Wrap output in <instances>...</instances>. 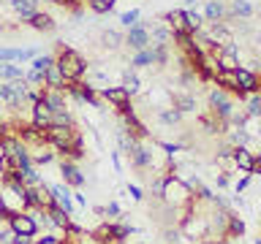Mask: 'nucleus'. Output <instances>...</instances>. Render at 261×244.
Wrapping results in <instances>:
<instances>
[{
  "label": "nucleus",
  "mask_w": 261,
  "mask_h": 244,
  "mask_svg": "<svg viewBox=\"0 0 261 244\" xmlns=\"http://www.w3.org/2000/svg\"><path fill=\"white\" fill-rule=\"evenodd\" d=\"M55 65L63 71V76H65V84H68V81H79L82 76H85V71H87V63H85V57H82L79 52H73V49H63V52L57 54Z\"/></svg>",
  "instance_id": "1"
},
{
  "label": "nucleus",
  "mask_w": 261,
  "mask_h": 244,
  "mask_svg": "<svg viewBox=\"0 0 261 244\" xmlns=\"http://www.w3.org/2000/svg\"><path fill=\"white\" fill-rule=\"evenodd\" d=\"M125 44H128L130 49H136V52H139V49H150V30H147L142 22L134 24V27H128Z\"/></svg>",
  "instance_id": "2"
},
{
  "label": "nucleus",
  "mask_w": 261,
  "mask_h": 244,
  "mask_svg": "<svg viewBox=\"0 0 261 244\" xmlns=\"http://www.w3.org/2000/svg\"><path fill=\"white\" fill-rule=\"evenodd\" d=\"M33 125L36 128H49L52 125V106L44 101V95L33 103Z\"/></svg>",
  "instance_id": "3"
},
{
  "label": "nucleus",
  "mask_w": 261,
  "mask_h": 244,
  "mask_svg": "<svg viewBox=\"0 0 261 244\" xmlns=\"http://www.w3.org/2000/svg\"><path fill=\"white\" fill-rule=\"evenodd\" d=\"M210 103L215 106V111H218V117L220 119H228L231 117V101H228V95H226V89H212L210 93Z\"/></svg>",
  "instance_id": "4"
},
{
  "label": "nucleus",
  "mask_w": 261,
  "mask_h": 244,
  "mask_svg": "<svg viewBox=\"0 0 261 244\" xmlns=\"http://www.w3.org/2000/svg\"><path fill=\"white\" fill-rule=\"evenodd\" d=\"M36 220H33L30 215H24V211H19V215H11V231L19 233V236H33L36 233Z\"/></svg>",
  "instance_id": "5"
},
{
  "label": "nucleus",
  "mask_w": 261,
  "mask_h": 244,
  "mask_svg": "<svg viewBox=\"0 0 261 244\" xmlns=\"http://www.w3.org/2000/svg\"><path fill=\"white\" fill-rule=\"evenodd\" d=\"M163 198H166L169 203H182L188 198V187L179 185L177 179H169V182H163Z\"/></svg>",
  "instance_id": "6"
},
{
  "label": "nucleus",
  "mask_w": 261,
  "mask_h": 244,
  "mask_svg": "<svg viewBox=\"0 0 261 244\" xmlns=\"http://www.w3.org/2000/svg\"><path fill=\"white\" fill-rule=\"evenodd\" d=\"M237 87L242 89V93H258V76L248 68H237Z\"/></svg>",
  "instance_id": "7"
},
{
  "label": "nucleus",
  "mask_w": 261,
  "mask_h": 244,
  "mask_svg": "<svg viewBox=\"0 0 261 244\" xmlns=\"http://www.w3.org/2000/svg\"><path fill=\"white\" fill-rule=\"evenodd\" d=\"M103 98L109 103H114L117 109H128V103H130V95L125 93V87H103Z\"/></svg>",
  "instance_id": "8"
},
{
  "label": "nucleus",
  "mask_w": 261,
  "mask_h": 244,
  "mask_svg": "<svg viewBox=\"0 0 261 244\" xmlns=\"http://www.w3.org/2000/svg\"><path fill=\"white\" fill-rule=\"evenodd\" d=\"M8 3H11V8L22 16V22H28L30 16L38 11V0H8Z\"/></svg>",
  "instance_id": "9"
},
{
  "label": "nucleus",
  "mask_w": 261,
  "mask_h": 244,
  "mask_svg": "<svg viewBox=\"0 0 261 244\" xmlns=\"http://www.w3.org/2000/svg\"><path fill=\"white\" fill-rule=\"evenodd\" d=\"M38 57L33 49H0V63H16V60H30Z\"/></svg>",
  "instance_id": "10"
},
{
  "label": "nucleus",
  "mask_w": 261,
  "mask_h": 244,
  "mask_svg": "<svg viewBox=\"0 0 261 244\" xmlns=\"http://www.w3.org/2000/svg\"><path fill=\"white\" fill-rule=\"evenodd\" d=\"M44 84L49 89H65V76L57 65H49V71L44 73Z\"/></svg>",
  "instance_id": "11"
},
{
  "label": "nucleus",
  "mask_w": 261,
  "mask_h": 244,
  "mask_svg": "<svg viewBox=\"0 0 261 244\" xmlns=\"http://www.w3.org/2000/svg\"><path fill=\"white\" fill-rule=\"evenodd\" d=\"M163 19L169 22L171 33H188V24H185V11H182V8H177V11L163 14Z\"/></svg>",
  "instance_id": "12"
},
{
  "label": "nucleus",
  "mask_w": 261,
  "mask_h": 244,
  "mask_svg": "<svg viewBox=\"0 0 261 244\" xmlns=\"http://www.w3.org/2000/svg\"><path fill=\"white\" fill-rule=\"evenodd\" d=\"M234 166L242 168V171H253L256 163H253V155L245 149V146H240V149H234Z\"/></svg>",
  "instance_id": "13"
},
{
  "label": "nucleus",
  "mask_w": 261,
  "mask_h": 244,
  "mask_svg": "<svg viewBox=\"0 0 261 244\" xmlns=\"http://www.w3.org/2000/svg\"><path fill=\"white\" fill-rule=\"evenodd\" d=\"M215 81H218V87L240 93V87H237V73H234V71H215Z\"/></svg>",
  "instance_id": "14"
},
{
  "label": "nucleus",
  "mask_w": 261,
  "mask_h": 244,
  "mask_svg": "<svg viewBox=\"0 0 261 244\" xmlns=\"http://www.w3.org/2000/svg\"><path fill=\"white\" fill-rule=\"evenodd\" d=\"M28 24L30 27H36V30H55V22H52V16L49 14H41V11H36L28 19Z\"/></svg>",
  "instance_id": "15"
},
{
  "label": "nucleus",
  "mask_w": 261,
  "mask_h": 244,
  "mask_svg": "<svg viewBox=\"0 0 261 244\" xmlns=\"http://www.w3.org/2000/svg\"><path fill=\"white\" fill-rule=\"evenodd\" d=\"M49 193H52V201H55L63 211H71V209H73V206H71V198H68V190H65V187H52Z\"/></svg>",
  "instance_id": "16"
},
{
  "label": "nucleus",
  "mask_w": 261,
  "mask_h": 244,
  "mask_svg": "<svg viewBox=\"0 0 261 244\" xmlns=\"http://www.w3.org/2000/svg\"><path fill=\"white\" fill-rule=\"evenodd\" d=\"M0 79H8V81H16V79H24V73L19 65H11V63H0Z\"/></svg>",
  "instance_id": "17"
},
{
  "label": "nucleus",
  "mask_w": 261,
  "mask_h": 244,
  "mask_svg": "<svg viewBox=\"0 0 261 244\" xmlns=\"http://www.w3.org/2000/svg\"><path fill=\"white\" fill-rule=\"evenodd\" d=\"M63 176H65V182H71V185H85V176H82L71 163H63Z\"/></svg>",
  "instance_id": "18"
},
{
  "label": "nucleus",
  "mask_w": 261,
  "mask_h": 244,
  "mask_svg": "<svg viewBox=\"0 0 261 244\" xmlns=\"http://www.w3.org/2000/svg\"><path fill=\"white\" fill-rule=\"evenodd\" d=\"M201 22H204V16H201V14H196V11H185L188 33H199V30H201Z\"/></svg>",
  "instance_id": "19"
},
{
  "label": "nucleus",
  "mask_w": 261,
  "mask_h": 244,
  "mask_svg": "<svg viewBox=\"0 0 261 244\" xmlns=\"http://www.w3.org/2000/svg\"><path fill=\"white\" fill-rule=\"evenodd\" d=\"M134 68H142V65H152V49H139L136 57L130 60Z\"/></svg>",
  "instance_id": "20"
},
{
  "label": "nucleus",
  "mask_w": 261,
  "mask_h": 244,
  "mask_svg": "<svg viewBox=\"0 0 261 244\" xmlns=\"http://www.w3.org/2000/svg\"><path fill=\"white\" fill-rule=\"evenodd\" d=\"M49 215H52V223L55 225H60V228H68V211H63L60 206H49Z\"/></svg>",
  "instance_id": "21"
},
{
  "label": "nucleus",
  "mask_w": 261,
  "mask_h": 244,
  "mask_svg": "<svg viewBox=\"0 0 261 244\" xmlns=\"http://www.w3.org/2000/svg\"><path fill=\"white\" fill-rule=\"evenodd\" d=\"M49 65H55V57H52V54H38V57H33V68H36V71L46 73Z\"/></svg>",
  "instance_id": "22"
},
{
  "label": "nucleus",
  "mask_w": 261,
  "mask_h": 244,
  "mask_svg": "<svg viewBox=\"0 0 261 244\" xmlns=\"http://www.w3.org/2000/svg\"><path fill=\"white\" fill-rule=\"evenodd\" d=\"M220 16H223V3L210 0V3H207V19H210V22H218Z\"/></svg>",
  "instance_id": "23"
},
{
  "label": "nucleus",
  "mask_w": 261,
  "mask_h": 244,
  "mask_svg": "<svg viewBox=\"0 0 261 244\" xmlns=\"http://www.w3.org/2000/svg\"><path fill=\"white\" fill-rule=\"evenodd\" d=\"M87 6L93 8L95 14H109L112 6H114V0H87Z\"/></svg>",
  "instance_id": "24"
},
{
  "label": "nucleus",
  "mask_w": 261,
  "mask_h": 244,
  "mask_svg": "<svg viewBox=\"0 0 261 244\" xmlns=\"http://www.w3.org/2000/svg\"><path fill=\"white\" fill-rule=\"evenodd\" d=\"M103 44L109 46V49H114V46L125 44V38H122V36H120L117 30H106V33H103Z\"/></svg>",
  "instance_id": "25"
},
{
  "label": "nucleus",
  "mask_w": 261,
  "mask_h": 244,
  "mask_svg": "<svg viewBox=\"0 0 261 244\" xmlns=\"http://www.w3.org/2000/svg\"><path fill=\"white\" fill-rule=\"evenodd\" d=\"M248 117H261V95H258V93H250V101H248Z\"/></svg>",
  "instance_id": "26"
},
{
  "label": "nucleus",
  "mask_w": 261,
  "mask_h": 244,
  "mask_svg": "<svg viewBox=\"0 0 261 244\" xmlns=\"http://www.w3.org/2000/svg\"><path fill=\"white\" fill-rule=\"evenodd\" d=\"M122 87H125L128 95H136V93H139V79H136V73H125V79H122Z\"/></svg>",
  "instance_id": "27"
},
{
  "label": "nucleus",
  "mask_w": 261,
  "mask_h": 244,
  "mask_svg": "<svg viewBox=\"0 0 261 244\" xmlns=\"http://www.w3.org/2000/svg\"><path fill=\"white\" fill-rule=\"evenodd\" d=\"M174 109H179V111H193V109H196V101H193L191 95L174 98Z\"/></svg>",
  "instance_id": "28"
},
{
  "label": "nucleus",
  "mask_w": 261,
  "mask_h": 244,
  "mask_svg": "<svg viewBox=\"0 0 261 244\" xmlns=\"http://www.w3.org/2000/svg\"><path fill=\"white\" fill-rule=\"evenodd\" d=\"M231 11H234L237 16H250L253 8H250L248 0H234V3H231Z\"/></svg>",
  "instance_id": "29"
},
{
  "label": "nucleus",
  "mask_w": 261,
  "mask_h": 244,
  "mask_svg": "<svg viewBox=\"0 0 261 244\" xmlns=\"http://www.w3.org/2000/svg\"><path fill=\"white\" fill-rule=\"evenodd\" d=\"M179 114H182V111L166 109V111H158V119H161V122H166V125H174V122H179Z\"/></svg>",
  "instance_id": "30"
},
{
  "label": "nucleus",
  "mask_w": 261,
  "mask_h": 244,
  "mask_svg": "<svg viewBox=\"0 0 261 244\" xmlns=\"http://www.w3.org/2000/svg\"><path fill=\"white\" fill-rule=\"evenodd\" d=\"M139 16H142V14H139L136 8H134V11H125V14H120V22L125 24V27H134V24H139Z\"/></svg>",
  "instance_id": "31"
},
{
  "label": "nucleus",
  "mask_w": 261,
  "mask_h": 244,
  "mask_svg": "<svg viewBox=\"0 0 261 244\" xmlns=\"http://www.w3.org/2000/svg\"><path fill=\"white\" fill-rule=\"evenodd\" d=\"M52 158H55L52 152H46V149H38V155H36V163H52Z\"/></svg>",
  "instance_id": "32"
},
{
  "label": "nucleus",
  "mask_w": 261,
  "mask_h": 244,
  "mask_svg": "<svg viewBox=\"0 0 261 244\" xmlns=\"http://www.w3.org/2000/svg\"><path fill=\"white\" fill-rule=\"evenodd\" d=\"M128 193H130V198H142V190H139V187H128Z\"/></svg>",
  "instance_id": "33"
},
{
  "label": "nucleus",
  "mask_w": 261,
  "mask_h": 244,
  "mask_svg": "<svg viewBox=\"0 0 261 244\" xmlns=\"http://www.w3.org/2000/svg\"><path fill=\"white\" fill-rule=\"evenodd\" d=\"M103 211H106V215H117V211H120V206H117V203H109V206H106Z\"/></svg>",
  "instance_id": "34"
},
{
  "label": "nucleus",
  "mask_w": 261,
  "mask_h": 244,
  "mask_svg": "<svg viewBox=\"0 0 261 244\" xmlns=\"http://www.w3.org/2000/svg\"><path fill=\"white\" fill-rule=\"evenodd\" d=\"M231 228H234V231H237V233H242V231H245V225L240 223V220H234V223H231Z\"/></svg>",
  "instance_id": "35"
},
{
  "label": "nucleus",
  "mask_w": 261,
  "mask_h": 244,
  "mask_svg": "<svg viewBox=\"0 0 261 244\" xmlns=\"http://www.w3.org/2000/svg\"><path fill=\"white\" fill-rule=\"evenodd\" d=\"M52 3H57V6H76V0H52Z\"/></svg>",
  "instance_id": "36"
},
{
  "label": "nucleus",
  "mask_w": 261,
  "mask_h": 244,
  "mask_svg": "<svg viewBox=\"0 0 261 244\" xmlns=\"http://www.w3.org/2000/svg\"><path fill=\"white\" fill-rule=\"evenodd\" d=\"M3 109H6V103H3V101H0V117H3Z\"/></svg>",
  "instance_id": "37"
},
{
  "label": "nucleus",
  "mask_w": 261,
  "mask_h": 244,
  "mask_svg": "<svg viewBox=\"0 0 261 244\" xmlns=\"http://www.w3.org/2000/svg\"><path fill=\"white\" fill-rule=\"evenodd\" d=\"M258 49H261V41H258Z\"/></svg>",
  "instance_id": "38"
},
{
  "label": "nucleus",
  "mask_w": 261,
  "mask_h": 244,
  "mask_svg": "<svg viewBox=\"0 0 261 244\" xmlns=\"http://www.w3.org/2000/svg\"><path fill=\"white\" fill-rule=\"evenodd\" d=\"M0 3H3V0H0Z\"/></svg>",
  "instance_id": "39"
},
{
  "label": "nucleus",
  "mask_w": 261,
  "mask_h": 244,
  "mask_svg": "<svg viewBox=\"0 0 261 244\" xmlns=\"http://www.w3.org/2000/svg\"><path fill=\"white\" fill-rule=\"evenodd\" d=\"M258 95H261V93H258Z\"/></svg>",
  "instance_id": "40"
}]
</instances>
